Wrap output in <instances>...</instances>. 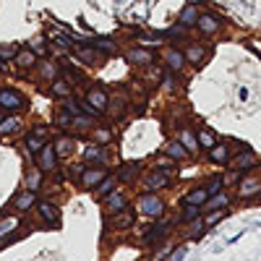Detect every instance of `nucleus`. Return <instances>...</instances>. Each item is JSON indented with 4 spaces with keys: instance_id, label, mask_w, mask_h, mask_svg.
<instances>
[{
    "instance_id": "obj_5",
    "label": "nucleus",
    "mask_w": 261,
    "mask_h": 261,
    "mask_svg": "<svg viewBox=\"0 0 261 261\" xmlns=\"http://www.w3.org/2000/svg\"><path fill=\"white\" fill-rule=\"evenodd\" d=\"M86 102H89L92 107H97L99 113H107L110 97H107V92H102V89H89V94H86Z\"/></svg>"
},
{
    "instance_id": "obj_12",
    "label": "nucleus",
    "mask_w": 261,
    "mask_h": 261,
    "mask_svg": "<svg viewBox=\"0 0 261 261\" xmlns=\"http://www.w3.org/2000/svg\"><path fill=\"white\" fill-rule=\"evenodd\" d=\"M76 58H81L86 65H99L102 53H99L97 47H94V50H92V47H79V50H76Z\"/></svg>"
},
{
    "instance_id": "obj_34",
    "label": "nucleus",
    "mask_w": 261,
    "mask_h": 261,
    "mask_svg": "<svg viewBox=\"0 0 261 261\" xmlns=\"http://www.w3.org/2000/svg\"><path fill=\"white\" fill-rule=\"evenodd\" d=\"M130 225H134V214L123 209V217H118V220H115V227H118V230H125V227H130Z\"/></svg>"
},
{
    "instance_id": "obj_21",
    "label": "nucleus",
    "mask_w": 261,
    "mask_h": 261,
    "mask_svg": "<svg viewBox=\"0 0 261 261\" xmlns=\"http://www.w3.org/2000/svg\"><path fill=\"white\" fill-rule=\"evenodd\" d=\"M196 139H199V146H201V149H206V151L217 144V139H214V134H212L209 128H201L199 134H196Z\"/></svg>"
},
{
    "instance_id": "obj_38",
    "label": "nucleus",
    "mask_w": 261,
    "mask_h": 261,
    "mask_svg": "<svg viewBox=\"0 0 261 261\" xmlns=\"http://www.w3.org/2000/svg\"><path fill=\"white\" fill-rule=\"evenodd\" d=\"M73 125L84 130V128H89V125H94V120H92V118H81V115H73Z\"/></svg>"
},
{
    "instance_id": "obj_43",
    "label": "nucleus",
    "mask_w": 261,
    "mask_h": 261,
    "mask_svg": "<svg viewBox=\"0 0 261 261\" xmlns=\"http://www.w3.org/2000/svg\"><path fill=\"white\" fill-rule=\"evenodd\" d=\"M97 139L99 141H110V130H97Z\"/></svg>"
},
{
    "instance_id": "obj_19",
    "label": "nucleus",
    "mask_w": 261,
    "mask_h": 261,
    "mask_svg": "<svg viewBox=\"0 0 261 261\" xmlns=\"http://www.w3.org/2000/svg\"><path fill=\"white\" fill-rule=\"evenodd\" d=\"M196 21H199V11H196V6H186L183 11H180V24L183 27H191V24H196Z\"/></svg>"
},
{
    "instance_id": "obj_17",
    "label": "nucleus",
    "mask_w": 261,
    "mask_h": 261,
    "mask_svg": "<svg viewBox=\"0 0 261 261\" xmlns=\"http://www.w3.org/2000/svg\"><path fill=\"white\" fill-rule=\"evenodd\" d=\"M89 45L97 47L99 53H107V55H113L118 47H115V42L113 39H107V37H97V39H89Z\"/></svg>"
},
{
    "instance_id": "obj_23",
    "label": "nucleus",
    "mask_w": 261,
    "mask_h": 261,
    "mask_svg": "<svg viewBox=\"0 0 261 261\" xmlns=\"http://www.w3.org/2000/svg\"><path fill=\"white\" fill-rule=\"evenodd\" d=\"M18 128H21V123H18L16 118H6V120H0V136L18 134Z\"/></svg>"
},
{
    "instance_id": "obj_11",
    "label": "nucleus",
    "mask_w": 261,
    "mask_h": 261,
    "mask_svg": "<svg viewBox=\"0 0 261 261\" xmlns=\"http://www.w3.org/2000/svg\"><path fill=\"white\" fill-rule=\"evenodd\" d=\"M206 199H209V191H206V186H204V188H196V191L186 193V196H183V204H196V206H204V204H206Z\"/></svg>"
},
{
    "instance_id": "obj_3",
    "label": "nucleus",
    "mask_w": 261,
    "mask_h": 261,
    "mask_svg": "<svg viewBox=\"0 0 261 261\" xmlns=\"http://www.w3.org/2000/svg\"><path fill=\"white\" fill-rule=\"evenodd\" d=\"M253 165H256V154H253V151H248V149H243L241 154L232 160V172L241 175V172H248Z\"/></svg>"
},
{
    "instance_id": "obj_18",
    "label": "nucleus",
    "mask_w": 261,
    "mask_h": 261,
    "mask_svg": "<svg viewBox=\"0 0 261 261\" xmlns=\"http://www.w3.org/2000/svg\"><path fill=\"white\" fill-rule=\"evenodd\" d=\"M183 55H186V60H188V63L201 65V60H204V55H206V53H204V47H201V45H191Z\"/></svg>"
},
{
    "instance_id": "obj_46",
    "label": "nucleus",
    "mask_w": 261,
    "mask_h": 261,
    "mask_svg": "<svg viewBox=\"0 0 261 261\" xmlns=\"http://www.w3.org/2000/svg\"><path fill=\"white\" fill-rule=\"evenodd\" d=\"M6 68V63H3V58H0V71H3Z\"/></svg>"
},
{
    "instance_id": "obj_13",
    "label": "nucleus",
    "mask_w": 261,
    "mask_h": 261,
    "mask_svg": "<svg viewBox=\"0 0 261 261\" xmlns=\"http://www.w3.org/2000/svg\"><path fill=\"white\" fill-rule=\"evenodd\" d=\"M34 201H37V191H29V188H27L24 193H18V196H16V201H13V204H16L18 212H27Z\"/></svg>"
},
{
    "instance_id": "obj_10",
    "label": "nucleus",
    "mask_w": 261,
    "mask_h": 261,
    "mask_svg": "<svg viewBox=\"0 0 261 261\" xmlns=\"http://www.w3.org/2000/svg\"><path fill=\"white\" fill-rule=\"evenodd\" d=\"M209 160L217 162V165H225V162L230 160V146H227V144H214V146L209 149Z\"/></svg>"
},
{
    "instance_id": "obj_28",
    "label": "nucleus",
    "mask_w": 261,
    "mask_h": 261,
    "mask_svg": "<svg viewBox=\"0 0 261 261\" xmlns=\"http://www.w3.org/2000/svg\"><path fill=\"white\" fill-rule=\"evenodd\" d=\"M55 151H58V157H65V154H71V151H73V139H68V136L58 139V144H55Z\"/></svg>"
},
{
    "instance_id": "obj_4",
    "label": "nucleus",
    "mask_w": 261,
    "mask_h": 261,
    "mask_svg": "<svg viewBox=\"0 0 261 261\" xmlns=\"http://www.w3.org/2000/svg\"><path fill=\"white\" fill-rule=\"evenodd\" d=\"M105 178H107V170H105V167H92V170H84L81 183H84L86 188H94V186H99Z\"/></svg>"
},
{
    "instance_id": "obj_41",
    "label": "nucleus",
    "mask_w": 261,
    "mask_h": 261,
    "mask_svg": "<svg viewBox=\"0 0 261 261\" xmlns=\"http://www.w3.org/2000/svg\"><path fill=\"white\" fill-rule=\"evenodd\" d=\"M183 258H186V246H178L175 253L170 256V261H183Z\"/></svg>"
},
{
    "instance_id": "obj_2",
    "label": "nucleus",
    "mask_w": 261,
    "mask_h": 261,
    "mask_svg": "<svg viewBox=\"0 0 261 261\" xmlns=\"http://www.w3.org/2000/svg\"><path fill=\"white\" fill-rule=\"evenodd\" d=\"M55 167H58L55 144H47V141H45V146H42V151H39V170H42V172H53Z\"/></svg>"
},
{
    "instance_id": "obj_16",
    "label": "nucleus",
    "mask_w": 261,
    "mask_h": 261,
    "mask_svg": "<svg viewBox=\"0 0 261 261\" xmlns=\"http://www.w3.org/2000/svg\"><path fill=\"white\" fill-rule=\"evenodd\" d=\"M128 60L136 63V65H149V63H154V55L146 53V50H141V47H136V50L128 53Z\"/></svg>"
},
{
    "instance_id": "obj_25",
    "label": "nucleus",
    "mask_w": 261,
    "mask_h": 261,
    "mask_svg": "<svg viewBox=\"0 0 261 261\" xmlns=\"http://www.w3.org/2000/svg\"><path fill=\"white\" fill-rule=\"evenodd\" d=\"M71 81H65V79H55L53 81V94H58V97H71V86H68Z\"/></svg>"
},
{
    "instance_id": "obj_1",
    "label": "nucleus",
    "mask_w": 261,
    "mask_h": 261,
    "mask_svg": "<svg viewBox=\"0 0 261 261\" xmlns=\"http://www.w3.org/2000/svg\"><path fill=\"white\" fill-rule=\"evenodd\" d=\"M136 206H139V212L146 214V217H160V214L165 212V201H162V196H157V193H144V196H139Z\"/></svg>"
},
{
    "instance_id": "obj_39",
    "label": "nucleus",
    "mask_w": 261,
    "mask_h": 261,
    "mask_svg": "<svg viewBox=\"0 0 261 261\" xmlns=\"http://www.w3.org/2000/svg\"><path fill=\"white\" fill-rule=\"evenodd\" d=\"M29 50H32L34 55H42V58H45V55H47V47H45V45H42V42H29Z\"/></svg>"
},
{
    "instance_id": "obj_20",
    "label": "nucleus",
    "mask_w": 261,
    "mask_h": 261,
    "mask_svg": "<svg viewBox=\"0 0 261 261\" xmlns=\"http://www.w3.org/2000/svg\"><path fill=\"white\" fill-rule=\"evenodd\" d=\"M199 214H201V206H196V204H186V209L180 212V222H196L199 220Z\"/></svg>"
},
{
    "instance_id": "obj_6",
    "label": "nucleus",
    "mask_w": 261,
    "mask_h": 261,
    "mask_svg": "<svg viewBox=\"0 0 261 261\" xmlns=\"http://www.w3.org/2000/svg\"><path fill=\"white\" fill-rule=\"evenodd\" d=\"M258 191H261L258 178H243L241 186H238V196H241V199H251V196H256Z\"/></svg>"
},
{
    "instance_id": "obj_26",
    "label": "nucleus",
    "mask_w": 261,
    "mask_h": 261,
    "mask_svg": "<svg viewBox=\"0 0 261 261\" xmlns=\"http://www.w3.org/2000/svg\"><path fill=\"white\" fill-rule=\"evenodd\" d=\"M107 209H110V212H123L125 209V199H123L118 191L110 193V199H107Z\"/></svg>"
},
{
    "instance_id": "obj_31",
    "label": "nucleus",
    "mask_w": 261,
    "mask_h": 261,
    "mask_svg": "<svg viewBox=\"0 0 261 261\" xmlns=\"http://www.w3.org/2000/svg\"><path fill=\"white\" fill-rule=\"evenodd\" d=\"M180 141L186 144V149H188V151H196V149H199V139H196V136L191 134V130H180Z\"/></svg>"
},
{
    "instance_id": "obj_42",
    "label": "nucleus",
    "mask_w": 261,
    "mask_h": 261,
    "mask_svg": "<svg viewBox=\"0 0 261 261\" xmlns=\"http://www.w3.org/2000/svg\"><path fill=\"white\" fill-rule=\"evenodd\" d=\"M0 58H16V47H0Z\"/></svg>"
},
{
    "instance_id": "obj_44",
    "label": "nucleus",
    "mask_w": 261,
    "mask_h": 261,
    "mask_svg": "<svg viewBox=\"0 0 261 261\" xmlns=\"http://www.w3.org/2000/svg\"><path fill=\"white\" fill-rule=\"evenodd\" d=\"M32 134H37L39 139H45V136H47V128H34V130H32Z\"/></svg>"
},
{
    "instance_id": "obj_36",
    "label": "nucleus",
    "mask_w": 261,
    "mask_h": 261,
    "mask_svg": "<svg viewBox=\"0 0 261 261\" xmlns=\"http://www.w3.org/2000/svg\"><path fill=\"white\" fill-rule=\"evenodd\" d=\"M139 170H141L139 165H128V167H125V170L120 172V180H125V183H128V180H134V178H136V172H139Z\"/></svg>"
},
{
    "instance_id": "obj_9",
    "label": "nucleus",
    "mask_w": 261,
    "mask_h": 261,
    "mask_svg": "<svg viewBox=\"0 0 261 261\" xmlns=\"http://www.w3.org/2000/svg\"><path fill=\"white\" fill-rule=\"evenodd\" d=\"M230 204V196L225 193V191H220V193H214V196H209L206 199V204L201 206V212H212V209H222V206H227Z\"/></svg>"
},
{
    "instance_id": "obj_22",
    "label": "nucleus",
    "mask_w": 261,
    "mask_h": 261,
    "mask_svg": "<svg viewBox=\"0 0 261 261\" xmlns=\"http://www.w3.org/2000/svg\"><path fill=\"white\" fill-rule=\"evenodd\" d=\"M27 188L29 191H39L42 188V172L37 167H29V172H27Z\"/></svg>"
},
{
    "instance_id": "obj_15",
    "label": "nucleus",
    "mask_w": 261,
    "mask_h": 261,
    "mask_svg": "<svg viewBox=\"0 0 261 261\" xmlns=\"http://www.w3.org/2000/svg\"><path fill=\"white\" fill-rule=\"evenodd\" d=\"M39 214H42V220H45L47 225H58V220H60L58 209H55L50 201H42V204H39Z\"/></svg>"
},
{
    "instance_id": "obj_14",
    "label": "nucleus",
    "mask_w": 261,
    "mask_h": 261,
    "mask_svg": "<svg viewBox=\"0 0 261 261\" xmlns=\"http://www.w3.org/2000/svg\"><path fill=\"white\" fill-rule=\"evenodd\" d=\"M186 63H188V60H186V55H183L180 50H170V53H167V68H170V71H183Z\"/></svg>"
},
{
    "instance_id": "obj_29",
    "label": "nucleus",
    "mask_w": 261,
    "mask_h": 261,
    "mask_svg": "<svg viewBox=\"0 0 261 261\" xmlns=\"http://www.w3.org/2000/svg\"><path fill=\"white\" fill-rule=\"evenodd\" d=\"M42 146H45V141H42L37 134H29L27 136V151H29V154H39Z\"/></svg>"
},
{
    "instance_id": "obj_24",
    "label": "nucleus",
    "mask_w": 261,
    "mask_h": 261,
    "mask_svg": "<svg viewBox=\"0 0 261 261\" xmlns=\"http://www.w3.org/2000/svg\"><path fill=\"white\" fill-rule=\"evenodd\" d=\"M170 183H172V180L162 175V170H160V172H154V175H149V178H146V186H149V188H170Z\"/></svg>"
},
{
    "instance_id": "obj_32",
    "label": "nucleus",
    "mask_w": 261,
    "mask_h": 261,
    "mask_svg": "<svg viewBox=\"0 0 261 261\" xmlns=\"http://www.w3.org/2000/svg\"><path fill=\"white\" fill-rule=\"evenodd\" d=\"M113 188H115V178H113V175H107V178L99 183L97 196H102V199H105V196H110V193H113Z\"/></svg>"
},
{
    "instance_id": "obj_27",
    "label": "nucleus",
    "mask_w": 261,
    "mask_h": 261,
    "mask_svg": "<svg viewBox=\"0 0 261 261\" xmlns=\"http://www.w3.org/2000/svg\"><path fill=\"white\" fill-rule=\"evenodd\" d=\"M16 227H18V217H6V220L0 222V241H3V238H8L11 230H16Z\"/></svg>"
},
{
    "instance_id": "obj_45",
    "label": "nucleus",
    "mask_w": 261,
    "mask_h": 261,
    "mask_svg": "<svg viewBox=\"0 0 261 261\" xmlns=\"http://www.w3.org/2000/svg\"><path fill=\"white\" fill-rule=\"evenodd\" d=\"M188 3H191V6H199V3H204V0H188Z\"/></svg>"
},
{
    "instance_id": "obj_33",
    "label": "nucleus",
    "mask_w": 261,
    "mask_h": 261,
    "mask_svg": "<svg viewBox=\"0 0 261 261\" xmlns=\"http://www.w3.org/2000/svg\"><path fill=\"white\" fill-rule=\"evenodd\" d=\"M225 188V178L222 175H214L209 183H206V191H209V196H214V193H220Z\"/></svg>"
},
{
    "instance_id": "obj_35",
    "label": "nucleus",
    "mask_w": 261,
    "mask_h": 261,
    "mask_svg": "<svg viewBox=\"0 0 261 261\" xmlns=\"http://www.w3.org/2000/svg\"><path fill=\"white\" fill-rule=\"evenodd\" d=\"M84 160H105V149L102 146H89L84 151Z\"/></svg>"
},
{
    "instance_id": "obj_8",
    "label": "nucleus",
    "mask_w": 261,
    "mask_h": 261,
    "mask_svg": "<svg viewBox=\"0 0 261 261\" xmlns=\"http://www.w3.org/2000/svg\"><path fill=\"white\" fill-rule=\"evenodd\" d=\"M21 105H24V99H21L16 92H11V89L0 92V107H3V110H18Z\"/></svg>"
},
{
    "instance_id": "obj_37",
    "label": "nucleus",
    "mask_w": 261,
    "mask_h": 261,
    "mask_svg": "<svg viewBox=\"0 0 261 261\" xmlns=\"http://www.w3.org/2000/svg\"><path fill=\"white\" fill-rule=\"evenodd\" d=\"M18 65H21V68H29V65H34V53H32V50L21 53V55H18Z\"/></svg>"
},
{
    "instance_id": "obj_7",
    "label": "nucleus",
    "mask_w": 261,
    "mask_h": 261,
    "mask_svg": "<svg viewBox=\"0 0 261 261\" xmlns=\"http://www.w3.org/2000/svg\"><path fill=\"white\" fill-rule=\"evenodd\" d=\"M196 27L201 29V34H214L220 29V18L212 16V13H199V21H196Z\"/></svg>"
},
{
    "instance_id": "obj_40",
    "label": "nucleus",
    "mask_w": 261,
    "mask_h": 261,
    "mask_svg": "<svg viewBox=\"0 0 261 261\" xmlns=\"http://www.w3.org/2000/svg\"><path fill=\"white\" fill-rule=\"evenodd\" d=\"M222 217H225V209H217L214 214H209V217H206V225H209V227H212V225H217V222L222 220Z\"/></svg>"
},
{
    "instance_id": "obj_30",
    "label": "nucleus",
    "mask_w": 261,
    "mask_h": 261,
    "mask_svg": "<svg viewBox=\"0 0 261 261\" xmlns=\"http://www.w3.org/2000/svg\"><path fill=\"white\" fill-rule=\"evenodd\" d=\"M165 151H167V154H170L172 160H183V157L188 154V149H186L183 144H178V141H172V144H167V149H165Z\"/></svg>"
}]
</instances>
